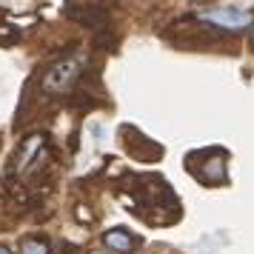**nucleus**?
Segmentation results:
<instances>
[{
  "instance_id": "1",
  "label": "nucleus",
  "mask_w": 254,
  "mask_h": 254,
  "mask_svg": "<svg viewBox=\"0 0 254 254\" xmlns=\"http://www.w3.org/2000/svg\"><path fill=\"white\" fill-rule=\"evenodd\" d=\"M80 74V60L77 58H66L60 60V63H55L52 69L46 71V77H43V89L52 94L58 92H66L71 83H74V77Z\"/></svg>"
},
{
  "instance_id": "2",
  "label": "nucleus",
  "mask_w": 254,
  "mask_h": 254,
  "mask_svg": "<svg viewBox=\"0 0 254 254\" xmlns=\"http://www.w3.org/2000/svg\"><path fill=\"white\" fill-rule=\"evenodd\" d=\"M203 20L214 26H223L229 32H240V29H249L254 23V14L246 12V9H211V12H203Z\"/></svg>"
},
{
  "instance_id": "3",
  "label": "nucleus",
  "mask_w": 254,
  "mask_h": 254,
  "mask_svg": "<svg viewBox=\"0 0 254 254\" xmlns=\"http://www.w3.org/2000/svg\"><path fill=\"white\" fill-rule=\"evenodd\" d=\"M103 243L109 246V249L120 252V254L131 252V249L137 246L134 234H131V231H126V229H112V231H106V234H103Z\"/></svg>"
},
{
  "instance_id": "4",
  "label": "nucleus",
  "mask_w": 254,
  "mask_h": 254,
  "mask_svg": "<svg viewBox=\"0 0 254 254\" xmlns=\"http://www.w3.org/2000/svg\"><path fill=\"white\" fill-rule=\"evenodd\" d=\"M20 254H49V246L43 240H23V246H20Z\"/></svg>"
},
{
  "instance_id": "5",
  "label": "nucleus",
  "mask_w": 254,
  "mask_h": 254,
  "mask_svg": "<svg viewBox=\"0 0 254 254\" xmlns=\"http://www.w3.org/2000/svg\"><path fill=\"white\" fill-rule=\"evenodd\" d=\"M0 254H12V249L9 246H0Z\"/></svg>"
}]
</instances>
